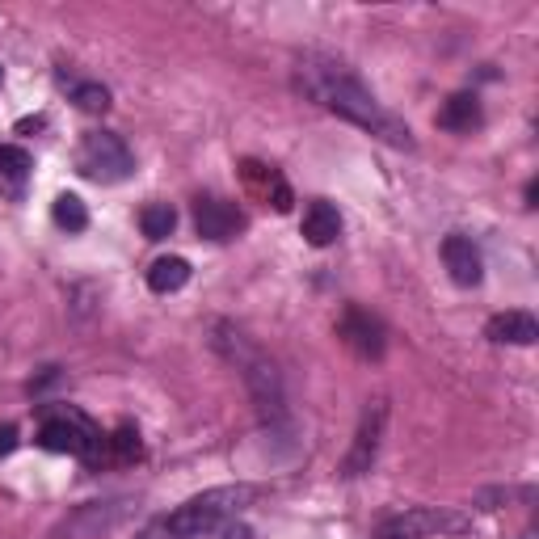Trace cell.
I'll use <instances>...</instances> for the list:
<instances>
[{
  "label": "cell",
  "mask_w": 539,
  "mask_h": 539,
  "mask_svg": "<svg viewBox=\"0 0 539 539\" xmlns=\"http://www.w3.org/2000/svg\"><path fill=\"white\" fill-rule=\"evenodd\" d=\"M295 81H299V89L312 97V102H321L325 110L350 118L354 127L371 131L375 139H384V144H392V148H413L409 123H401V118H396L392 110L379 106L375 93H371L363 81H354V76H350L342 64L308 55V59H299Z\"/></svg>",
  "instance_id": "cell-1"
},
{
  "label": "cell",
  "mask_w": 539,
  "mask_h": 539,
  "mask_svg": "<svg viewBox=\"0 0 539 539\" xmlns=\"http://www.w3.org/2000/svg\"><path fill=\"white\" fill-rule=\"evenodd\" d=\"M257 502V489L253 485H219V489H207L182 502L173 514L156 518L139 531V539H198V535H211L224 523H232L241 510H249Z\"/></svg>",
  "instance_id": "cell-2"
},
{
  "label": "cell",
  "mask_w": 539,
  "mask_h": 539,
  "mask_svg": "<svg viewBox=\"0 0 539 539\" xmlns=\"http://www.w3.org/2000/svg\"><path fill=\"white\" fill-rule=\"evenodd\" d=\"M211 346L224 354L236 371H241L245 388L253 396V405H257V413H262V422H278V417H283V379H278V367L249 342L241 329L228 325V321L215 325Z\"/></svg>",
  "instance_id": "cell-3"
},
{
  "label": "cell",
  "mask_w": 539,
  "mask_h": 539,
  "mask_svg": "<svg viewBox=\"0 0 539 539\" xmlns=\"http://www.w3.org/2000/svg\"><path fill=\"white\" fill-rule=\"evenodd\" d=\"M38 443L47 451H64V455L85 459L93 468L106 464V434L97 430L81 409H51L43 417V430H38Z\"/></svg>",
  "instance_id": "cell-4"
},
{
  "label": "cell",
  "mask_w": 539,
  "mask_h": 539,
  "mask_svg": "<svg viewBox=\"0 0 539 539\" xmlns=\"http://www.w3.org/2000/svg\"><path fill=\"white\" fill-rule=\"evenodd\" d=\"M76 165H81V173L89 177V182L110 186V182H127V177L135 173V156L114 131H89Z\"/></svg>",
  "instance_id": "cell-5"
},
{
  "label": "cell",
  "mask_w": 539,
  "mask_h": 539,
  "mask_svg": "<svg viewBox=\"0 0 539 539\" xmlns=\"http://www.w3.org/2000/svg\"><path fill=\"white\" fill-rule=\"evenodd\" d=\"M468 518L455 514V510H443V506H413V510H401L384 518L375 527V539H434V535H447V531H464Z\"/></svg>",
  "instance_id": "cell-6"
},
{
  "label": "cell",
  "mask_w": 539,
  "mask_h": 539,
  "mask_svg": "<svg viewBox=\"0 0 539 539\" xmlns=\"http://www.w3.org/2000/svg\"><path fill=\"white\" fill-rule=\"evenodd\" d=\"M135 502L131 497H110V502H89L81 510H72L64 523L51 531V539H102L110 535L114 527H123L131 518Z\"/></svg>",
  "instance_id": "cell-7"
},
{
  "label": "cell",
  "mask_w": 539,
  "mask_h": 539,
  "mask_svg": "<svg viewBox=\"0 0 539 539\" xmlns=\"http://www.w3.org/2000/svg\"><path fill=\"white\" fill-rule=\"evenodd\" d=\"M337 337L363 358V363H379L384 358V346H388V337H384V325L375 321L371 312L363 308H346L342 312V321H337Z\"/></svg>",
  "instance_id": "cell-8"
},
{
  "label": "cell",
  "mask_w": 539,
  "mask_h": 539,
  "mask_svg": "<svg viewBox=\"0 0 539 539\" xmlns=\"http://www.w3.org/2000/svg\"><path fill=\"white\" fill-rule=\"evenodd\" d=\"M384 417H388V405L384 401H371L363 422H358V434H354V447L350 455L342 459V476H363L371 472L375 455H379V434H384Z\"/></svg>",
  "instance_id": "cell-9"
},
{
  "label": "cell",
  "mask_w": 539,
  "mask_h": 539,
  "mask_svg": "<svg viewBox=\"0 0 539 539\" xmlns=\"http://www.w3.org/2000/svg\"><path fill=\"white\" fill-rule=\"evenodd\" d=\"M194 228H198V236H207V241H232V236L245 228V215L232 203H224V198H198Z\"/></svg>",
  "instance_id": "cell-10"
},
{
  "label": "cell",
  "mask_w": 539,
  "mask_h": 539,
  "mask_svg": "<svg viewBox=\"0 0 539 539\" xmlns=\"http://www.w3.org/2000/svg\"><path fill=\"white\" fill-rule=\"evenodd\" d=\"M241 182L249 186V194H257L274 211H291V203H295L287 177L278 169H270V165H262V161H241Z\"/></svg>",
  "instance_id": "cell-11"
},
{
  "label": "cell",
  "mask_w": 539,
  "mask_h": 539,
  "mask_svg": "<svg viewBox=\"0 0 539 539\" xmlns=\"http://www.w3.org/2000/svg\"><path fill=\"white\" fill-rule=\"evenodd\" d=\"M443 262H447V270H451V278L459 287L481 283V253H476V245L468 241V236H459V232L447 236L443 241Z\"/></svg>",
  "instance_id": "cell-12"
},
{
  "label": "cell",
  "mask_w": 539,
  "mask_h": 539,
  "mask_svg": "<svg viewBox=\"0 0 539 539\" xmlns=\"http://www.w3.org/2000/svg\"><path fill=\"white\" fill-rule=\"evenodd\" d=\"M485 337L497 346H531L539 337V321L531 312H497L485 325Z\"/></svg>",
  "instance_id": "cell-13"
},
{
  "label": "cell",
  "mask_w": 539,
  "mask_h": 539,
  "mask_svg": "<svg viewBox=\"0 0 539 539\" xmlns=\"http://www.w3.org/2000/svg\"><path fill=\"white\" fill-rule=\"evenodd\" d=\"M337 236H342V215H337L333 203H325V198H316V203L304 211V241L312 249H325L333 245Z\"/></svg>",
  "instance_id": "cell-14"
},
{
  "label": "cell",
  "mask_w": 539,
  "mask_h": 539,
  "mask_svg": "<svg viewBox=\"0 0 539 539\" xmlns=\"http://www.w3.org/2000/svg\"><path fill=\"white\" fill-rule=\"evenodd\" d=\"M438 127L443 131H472L481 127V102L472 93H451L443 110H438Z\"/></svg>",
  "instance_id": "cell-15"
},
{
  "label": "cell",
  "mask_w": 539,
  "mask_h": 539,
  "mask_svg": "<svg viewBox=\"0 0 539 539\" xmlns=\"http://www.w3.org/2000/svg\"><path fill=\"white\" fill-rule=\"evenodd\" d=\"M186 283H190V262L186 257H161V262H152V270H148V287L156 295L182 291Z\"/></svg>",
  "instance_id": "cell-16"
},
{
  "label": "cell",
  "mask_w": 539,
  "mask_h": 539,
  "mask_svg": "<svg viewBox=\"0 0 539 539\" xmlns=\"http://www.w3.org/2000/svg\"><path fill=\"white\" fill-rule=\"evenodd\" d=\"M139 228H144L148 241H165V236H173V228H177V211L169 203H152V207L139 211Z\"/></svg>",
  "instance_id": "cell-17"
},
{
  "label": "cell",
  "mask_w": 539,
  "mask_h": 539,
  "mask_svg": "<svg viewBox=\"0 0 539 539\" xmlns=\"http://www.w3.org/2000/svg\"><path fill=\"white\" fill-rule=\"evenodd\" d=\"M139 459V430L135 426H118L106 434V464H135Z\"/></svg>",
  "instance_id": "cell-18"
},
{
  "label": "cell",
  "mask_w": 539,
  "mask_h": 539,
  "mask_svg": "<svg viewBox=\"0 0 539 539\" xmlns=\"http://www.w3.org/2000/svg\"><path fill=\"white\" fill-rule=\"evenodd\" d=\"M34 161H30V152L26 148H17V144H0V182H13V186H22L26 177H30Z\"/></svg>",
  "instance_id": "cell-19"
},
{
  "label": "cell",
  "mask_w": 539,
  "mask_h": 539,
  "mask_svg": "<svg viewBox=\"0 0 539 539\" xmlns=\"http://www.w3.org/2000/svg\"><path fill=\"white\" fill-rule=\"evenodd\" d=\"M51 215H55V224L64 228V232H85L89 228V211H85V203L76 194H59Z\"/></svg>",
  "instance_id": "cell-20"
},
{
  "label": "cell",
  "mask_w": 539,
  "mask_h": 539,
  "mask_svg": "<svg viewBox=\"0 0 539 539\" xmlns=\"http://www.w3.org/2000/svg\"><path fill=\"white\" fill-rule=\"evenodd\" d=\"M72 102L81 106L85 114H106L110 110V89L106 85H76L72 89Z\"/></svg>",
  "instance_id": "cell-21"
},
{
  "label": "cell",
  "mask_w": 539,
  "mask_h": 539,
  "mask_svg": "<svg viewBox=\"0 0 539 539\" xmlns=\"http://www.w3.org/2000/svg\"><path fill=\"white\" fill-rule=\"evenodd\" d=\"M13 447H17V426L5 422V426H0V459L13 455Z\"/></svg>",
  "instance_id": "cell-22"
},
{
  "label": "cell",
  "mask_w": 539,
  "mask_h": 539,
  "mask_svg": "<svg viewBox=\"0 0 539 539\" xmlns=\"http://www.w3.org/2000/svg\"><path fill=\"white\" fill-rule=\"evenodd\" d=\"M38 127H43V118H22V123H17V131H22V135L26 131H38Z\"/></svg>",
  "instance_id": "cell-23"
}]
</instances>
